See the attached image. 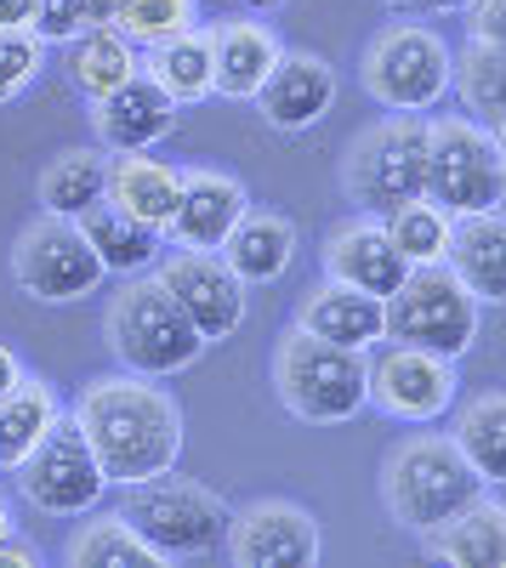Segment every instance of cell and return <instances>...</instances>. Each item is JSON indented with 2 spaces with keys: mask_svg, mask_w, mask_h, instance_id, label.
<instances>
[{
  "mask_svg": "<svg viewBox=\"0 0 506 568\" xmlns=\"http://www.w3.org/2000/svg\"><path fill=\"white\" fill-rule=\"evenodd\" d=\"M449 58L455 45L427 18H393L371 34L358 58L364 98L387 114H433L449 98Z\"/></svg>",
  "mask_w": 506,
  "mask_h": 568,
  "instance_id": "5",
  "label": "cell"
},
{
  "mask_svg": "<svg viewBox=\"0 0 506 568\" xmlns=\"http://www.w3.org/2000/svg\"><path fill=\"white\" fill-rule=\"evenodd\" d=\"M63 415H69L63 393L52 382H40V375H23V382L0 398V471H12Z\"/></svg>",
  "mask_w": 506,
  "mask_h": 568,
  "instance_id": "28",
  "label": "cell"
},
{
  "mask_svg": "<svg viewBox=\"0 0 506 568\" xmlns=\"http://www.w3.org/2000/svg\"><path fill=\"white\" fill-rule=\"evenodd\" d=\"M200 0H120V18L114 29L136 45V52H149V45H165L176 34L200 29Z\"/></svg>",
  "mask_w": 506,
  "mask_h": 568,
  "instance_id": "33",
  "label": "cell"
},
{
  "mask_svg": "<svg viewBox=\"0 0 506 568\" xmlns=\"http://www.w3.org/2000/svg\"><path fill=\"white\" fill-rule=\"evenodd\" d=\"M273 393L307 426H347L371 409V353L331 347L291 324L273 347Z\"/></svg>",
  "mask_w": 506,
  "mask_h": 568,
  "instance_id": "4",
  "label": "cell"
},
{
  "mask_svg": "<svg viewBox=\"0 0 506 568\" xmlns=\"http://www.w3.org/2000/svg\"><path fill=\"white\" fill-rule=\"evenodd\" d=\"M489 484L462 460L449 433H409L404 444L387 449L382 460V506L404 535H427L449 524L462 506H473Z\"/></svg>",
  "mask_w": 506,
  "mask_h": 568,
  "instance_id": "2",
  "label": "cell"
},
{
  "mask_svg": "<svg viewBox=\"0 0 506 568\" xmlns=\"http://www.w3.org/2000/svg\"><path fill=\"white\" fill-rule=\"evenodd\" d=\"M74 222H80V233L91 240V251H98L103 273H114V278L149 273V267L160 262V251H165V233H160V227L136 222V216H125V211H114L109 200L91 205V211L74 216Z\"/></svg>",
  "mask_w": 506,
  "mask_h": 568,
  "instance_id": "25",
  "label": "cell"
},
{
  "mask_svg": "<svg viewBox=\"0 0 506 568\" xmlns=\"http://www.w3.org/2000/svg\"><path fill=\"white\" fill-rule=\"evenodd\" d=\"M7 535H18V524H12V506H7V495H0V540Z\"/></svg>",
  "mask_w": 506,
  "mask_h": 568,
  "instance_id": "43",
  "label": "cell"
},
{
  "mask_svg": "<svg viewBox=\"0 0 506 568\" xmlns=\"http://www.w3.org/2000/svg\"><path fill=\"white\" fill-rule=\"evenodd\" d=\"M222 551L234 568H313L325 540H318V517L296 500H251L227 511Z\"/></svg>",
  "mask_w": 506,
  "mask_h": 568,
  "instance_id": "14",
  "label": "cell"
},
{
  "mask_svg": "<svg viewBox=\"0 0 506 568\" xmlns=\"http://www.w3.org/2000/svg\"><path fill=\"white\" fill-rule=\"evenodd\" d=\"M69 568H165V557L125 524V511H103L80 524L63 546Z\"/></svg>",
  "mask_w": 506,
  "mask_h": 568,
  "instance_id": "31",
  "label": "cell"
},
{
  "mask_svg": "<svg viewBox=\"0 0 506 568\" xmlns=\"http://www.w3.org/2000/svg\"><path fill=\"white\" fill-rule=\"evenodd\" d=\"M45 45L34 29H0V103H18L23 91H34V80L45 74Z\"/></svg>",
  "mask_w": 506,
  "mask_h": 568,
  "instance_id": "35",
  "label": "cell"
},
{
  "mask_svg": "<svg viewBox=\"0 0 506 568\" xmlns=\"http://www.w3.org/2000/svg\"><path fill=\"white\" fill-rule=\"evenodd\" d=\"M45 45H69L74 34H85L80 0H34V23H29Z\"/></svg>",
  "mask_w": 506,
  "mask_h": 568,
  "instance_id": "36",
  "label": "cell"
},
{
  "mask_svg": "<svg viewBox=\"0 0 506 568\" xmlns=\"http://www.w3.org/2000/svg\"><path fill=\"white\" fill-rule=\"evenodd\" d=\"M462 18H467V40L506 45V0H467Z\"/></svg>",
  "mask_w": 506,
  "mask_h": 568,
  "instance_id": "37",
  "label": "cell"
},
{
  "mask_svg": "<svg viewBox=\"0 0 506 568\" xmlns=\"http://www.w3.org/2000/svg\"><path fill=\"white\" fill-rule=\"evenodd\" d=\"M387 222V240L398 245V256L409 267H422V262H444V240H449V211H438L433 200H409L398 205Z\"/></svg>",
  "mask_w": 506,
  "mask_h": 568,
  "instance_id": "34",
  "label": "cell"
},
{
  "mask_svg": "<svg viewBox=\"0 0 506 568\" xmlns=\"http://www.w3.org/2000/svg\"><path fill=\"white\" fill-rule=\"evenodd\" d=\"M296 329H307V336L331 342V347H353V353H371L387 342L382 296H364L342 278H318L296 302Z\"/></svg>",
  "mask_w": 506,
  "mask_h": 568,
  "instance_id": "21",
  "label": "cell"
},
{
  "mask_svg": "<svg viewBox=\"0 0 506 568\" xmlns=\"http://www.w3.org/2000/svg\"><path fill=\"white\" fill-rule=\"evenodd\" d=\"M342 194L364 216H393L409 200H427V114L364 125L342 154Z\"/></svg>",
  "mask_w": 506,
  "mask_h": 568,
  "instance_id": "6",
  "label": "cell"
},
{
  "mask_svg": "<svg viewBox=\"0 0 506 568\" xmlns=\"http://www.w3.org/2000/svg\"><path fill=\"white\" fill-rule=\"evenodd\" d=\"M103 262L91 251V240L80 233L74 216H34L18 240H12V284L29 296V302H45V307H69V302H85L98 296L103 284Z\"/></svg>",
  "mask_w": 506,
  "mask_h": 568,
  "instance_id": "10",
  "label": "cell"
},
{
  "mask_svg": "<svg viewBox=\"0 0 506 568\" xmlns=\"http://www.w3.org/2000/svg\"><path fill=\"white\" fill-rule=\"evenodd\" d=\"M318 262H325V278H342V284H353V291H364V296H393V284L409 273V262L387 240V222L364 216V211H353L347 222L331 227Z\"/></svg>",
  "mask_w": 506,
  "mask_h": 568,
  "instance_id": "18",
  "label": "cell"
},
{
  "mask_svg": "<svg viewBox=\"0 0 506 568\" xmlns=\"http://www.w3.org/2000/svg\"><path fill=\"white\" fill-rule=\"evenodd\" d=\"M80 18H85V29H114L120 0H80Z\"/></svg>",
  "mask_w": 506,
  "mask_h": 568,
  "instance_id": "40",
  "label": "cell"
},
{
  "mask_svg": "<svg viewBox=\"0 0 506 568\" xmlns=\"http://www.w3.org/2000/svg\"><path fill=\"white\" fill-rule=\"evenodd\" d=\"M69 420L85 433L91 455H98L109 489H131L154 478V471L176 466L182 455V404L154 382V375H98L80 387V404Z\"/></svg>",
  "mask_w": 506,
  "mask_h": 568,
  "instance_id": "1",
  "label": "cell"
},
{
  "mask_svg": "<svg viewBox=\"0 0 506 568\" xmlns=\"http://www.w3.org/2000/svg\"><path fill=\"white\" fill-rule=\"evenodd\" d=\"M7 478H12L18 500L29 511H40V517H85V511H98V500L109 495L103 466H98L85 433L69 415L7 471Z\"/></svg>",
  "mask_w": 506,
  "mask_h": 568,
  "instance_id": "11",
  "label": "cell"
},
{
  "mask_svg": "<svg viewBox=\"0 0 506 568\" xmlns=\"http://www.w3.org/2000/svg\"><path fill=\"white\" fill-rule=\"evenodd\" d=\"M91 114V136H98V149L103 154H149V149H160V142L176 131V103L165 98V91L136 69L125 85H114L109 98H98V103H85Z\"/></svg>",
  "mask_w": 506,
  "mask_h": 568,
  "instance_id": "17",
  "label": "cell"
},
{
  "mask_svg": "<svg viewBox=\"0 0 506 568\" xmlns=\"http://www.w3.org/2000/svg\"><path fill=\"white\" fill-rule=\"evenodd\" d=\"M382 318H387V342L427 347V353L455 358V364L478 347V329H484L478 296L444 262L409 267L393 284V296H382Z\"/></svg>",
  "mask_w": 506,
  "mask_h": 568,
  "instance_id": "7",
  "label": "cell"
},
{
  "mask_svg": "<svg viewBox=\"0 0 506 568\" xmlns=\"http://www.w3.org/2000/svg\"><path fill=\"white\" fill-rule=\"evenodd\" d=\"M120 511L165 562L211 557L222 546V535H227V500L211 484H200V478H182L176 466L154 471V478H143V484H131Z\"/></svg>",
  "mask_w": 506,
  "mask_h": 568,
  "instance_id": "8",
  "label": "cell"
},
{
  "mask_svg": "<svg viewBox=\"0 0 506 568\" xmlns=\"http://www.w3.org/2000/svg\"><path fill=\"white\" fill-rule=\"evenodd\" d=\"M103 342H109L120 369L154 375V382H171V375L194 369L200 353H205L200 329L182 318V307L165 296V284L154 278V267L120 278V291H114V302L103 313Z\"/></svg>",
  "mask_w": 506,
  "mask_h": 568,
  "instance_id": "3",
  "label": "cell"
},
{
  "mask_svg": "<svg viewBox=\"0 0 506 568\" xmlns=\"http://www.w3.org/2000/svg\"><path fill=\"white\" fill-rule=\"evenodd\" d=\"M143 74L165 91V98L176 109H194L205 98H216L211 91V29H189V34H176L165 45H149L143 52Z\"/></svg>",
  "mask_w": 506,
  "mask_h": 568,
  "instance_id": "29",
  "label": "cell"
},
{
  "mask_svg": "<svg viewBox=\"0 0 506 568\" xmlns=\"http://www.w3.org/2000/svg\"><path fill=\"white\" fill-rule=\"evenodd\" d=\"M382 7L393 18H449V12H462L467 0H382Z\"/></svg>",
  "mask_w": 506,
  "mask_h": 568,
  "instance_id": "38",
  "label": "cell"
},
{
  "mask_svg": "<svg viewBox=\"0 0 506 568\" xmlns=\"http://www.w3.org/2000/svg\"><path fill=\"white\" fill-rule=\"evenodd\" d=\"M302 240H296V222L267 211V205H245V216L227 227V240L216 245V256L240 273V284H280L296 262Z\"/></svg>",
  "mask_w": 506,
  "mask_h": 568,
  "instance_id": "22",
  "label": "cell"
},
{
  "mask_svg": "<svg viewBox=\"0 0 506 568\" xmlns=\"http://www.w3.org/2000/svg\"><path fill=\"white\" fill-rule=\"evenodd\" d=\"M0 568H40V551L29 540L7 535V540H0Z\"/></svg>",
  "mask_w": 506,
  "mask_h": 568,
  "instance_id": "39",
  "label": "cell"
},
{
  "mask_svg": "<svg viewBox=\"0 0 506 568\" xmlns=\"http://www.w3.org/2000/svg\"><path fill=\"white\" fill-rule=\"evenodd\" d=\"M34 23V0H0V29H29Z\"/></svg>",
  "mask_w": 506,
  "mask_h": 568,
  "instance_id": "42",
  "label": "cell"
},
{
  "mask_svg": "<svg viewBox=\"0 0 506 568\" xmlns=\"http://www.w3.org/2000/svg\"><path fill=\"white\" fill-rule=\"evenodd\" d=\"M449 444L462 449V460L478 471L489 489H500V484H506V398L489 387V393H478L473 404H462Z\"/></svg>",
  "mask_w": 506,
  "mask_h": 568,
  "instance_id": "32",
  "label": "cell"
},
{
  "mask_svg": "<svg viewBox=\"0 0 506 568\" xmlns=\"http://www.w3.org/2000/svg\"><path fill=\"white\" fill-rule=\"evenodd\" d=\"M444 267L478 296V307L506 302V216H500V205L449 216Z\"/></svg>",
  "mask_w": 506,
  "mask_h": 568,
  "instance_id": "20",
  "label": "cell"
},
{
  "mask_svg": "<svg viewBox=\"0 0 506 568\" xmlns=\"http://www.w3.org/2000/svg\"><path fill=\"white\" fill-rule=\"evenodd\" d=\"M251 205V187L234 171H216V165H182V187H176V205L165 222V245L182 251H216L227 240Z\"/></svg>",
  "mask_w": 506,
  "mask_h": 568,
  "instance_id": "15",
  "label": "cell"
},
{
  "mask_svg": "<svg viewBox=\"0 0 506 568\" xmlns=\"http://www.w3.org/2000/svg\"><path fill=\"white\" fill-rule=\"evenodd\" d=\"M63 69H69V85H74V98L80 103H98L109 98L114 85H125L136 69H143V52L120 34V29H85L63 45Z\"/></svg>",
  "mask_w": 506,
  "mask_h": 568,
  "instance_id": "26",
  "label": "cell"
},
{
  "mask_svg": "<svg viewBox=\"0 0 506 568\" xmlns=\"http://www.w3.org/2000/svg\"><path fill=\"white\" fill-rule=\"evenodd\" d=\"M176 187H182V165H165L149 154H109V176H103V200L136 222H149L165 233L171 205H176Z\"/></svg>",
  "mask_w": 506,
  "mask_h": 568,
  "instance_id": "24",
  "label": "cell"
},
{
  "mask_svg": "<svg viewBox=\"0 0 506 568\" xmlns=\"http://www.w3.org/2000/svg\"><path fill=\"white\" fill-rule=\"evenodd\" d=\"M449 91L467 103V120H478L500 136V125H506V45H489V40L455 45Z\"/></svg>",
  "mask_w": 506,
  "mask_h": 568,
  "instance_id": "27",
  "label": "cell"
},
{
  "mask_svg": "<svg viewBox=\"0 0 506 568\" xmlns=\"http://www.w3.org/2000/svg\"><path fill=\"white\" fill-rule=\"evenodd\" d=\"M103 176L109 154L103 149H63L58 160H45L34 194L45 216H85L91 205H103Z\"/></svg>",
  "mask_w": 506,
  "mask_h": 568,
  "instance_id": "30",
  "label": "cell"
},
{
  "mask_svg": "<svg viewBox=\"0 0 506 568\" xmlns=\"http://www.w3.org/2000/svg\"><path fill=\"white\" fill-rule=\"evenodd\" d=\"M205 29H211V91L227 103H251L267 80V69L285 52L280 29L262 18H216Z\"/></svg>",
  "mask_w": 506,
  "mask_h": 568,
  "instance_id": "19",
  "label": "cell"
},
{
  "mask_svg": "<svg viewBox=\"0 0 506 568\" xmlns=\"http://www.w3.org/2000/svg\"><path fill=\"white\" fill-rule=\"evenodd\" d=\"M23 375H29V369H23L18 347H7V342H0V398H7V393H12L18 382H23Z\"/></svg>",
  "mask_w": 506,
  "mask_h": 568,
  "instance_id": "41",
  "label": "cell"
},
{
  "mask_svg": "<svg viewBox=\"0 0 506 568\" xmlns=\"http://www.w3.org/2000/svg\"><path fill=\"white\" fill-rule=\"evenodd\" d=\"M506 194V160L500 136L467 114L427 120V200L449 216L489 211Z\"/></svg>",
  "mask_w": 506,
  "mask_h": 568,
  "instance_id": "9",
  "label": "cell"
},
{
  "mask_svg": "<svg viewBox=\"0 0 506 568\" xmlns=\"http://www.w3.org/2000/svg\"><path fill=\"white\" fill-rule=\"evenodd\" d=\"M462 398V369L455 358H438L427 347L387 342L382 353L371 347V404L398 420V426H433Z\"/></svg>",
  "mask_w": 506,
  "mask_h": 568,
  "instance_id": "13",
  "label": "cell"
},
{
  "mask_svg": "<svg viewBox=\"0 0 506 568\" xmlns=\"http://www.w3.org/2000/svg\"><path fill=\"white\" fill-rule=\"evenodd\" d=\"M154 278L165 284V296L182 307L200 329V342L216 347L227 342L234 329L245 324V307H251V284H240V273L227 267L216 251H182V245H165L160 262H154Z\"/></svg>",
  "mask_w": 506,
  "mask_h": 568,
  "instance_id": "12",
  "label": "cell"
},
{
  "mask_svg": "<svg viewBox=\"0 0 506 568\" xmlns=\"http://www.w3.org/2000/svg\"><path fill=\"white\" fill-rule=\"evenodd\" d=\"M336 91H342V80H336V69L325 58H318V52H291V45H285L280 63L267 69V80H262V91L251 103H256L267 131L296 136V131H313L318 120L336 109Z\"/></svg>",
  "mask_w": 506,
  "mask_h": 568,
  "instance_id": "16",
  "label": "cell"
},
{
  "mask_svg": "<svg viewBox=\"0 0 506 568\" xmlns=\"http://www.w3.org/2000/svg\"><path fill=\"white\" fill-rule=\"evenodd\" d=\"M422 551L449 568H500L506 562V506L495 489H484L473 506H462L449 524L422 535Z\"/></svg>",
  "mask_w": 506,
  "mask_h": 568,
  "instance_id": "23",
  "label": "cell"
}]
</instances>
